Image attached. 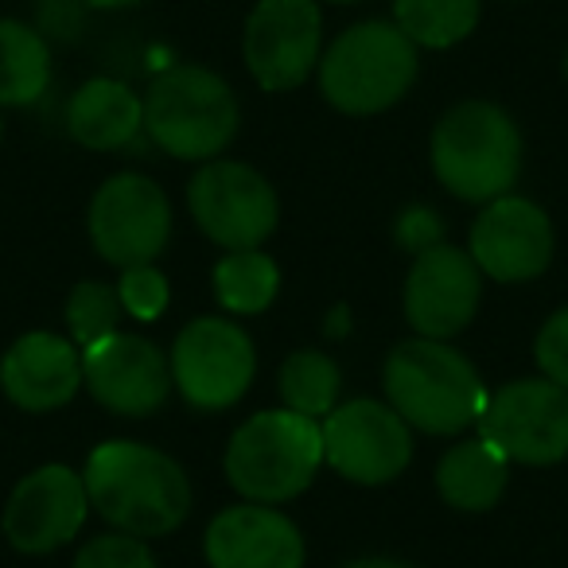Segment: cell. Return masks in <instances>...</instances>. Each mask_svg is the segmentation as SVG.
Wrapping results in <instances>:
<instances>
[{"label":"cell","instance_id":"3957f363","mask_svg":"<svg viewBox=\"0 0 568 568\" xmlns=\"http://www.w3.org/2000/svg\"><path fill=\"white\" fill-rule=\"evenodd\" d=\"M428 160L444 191L464 203L510 195L521 175V133L495 102H459L436 121Z\"/></svg>","mask_w":568,"mask_h":568},{"label":"cell","instance_id":"d6986e66","mask_svg":"<svg viewBox=\"0 0 568 568\" xmlns=\"http://www.w3.org/2000/svg\"><path fill=\"white\" fill-rule=\"evenodd\" d=\"M144 129V98L118 79H90L67 105V133L90 152L125 149Z\"/></svg>","mask_w":568,"mask_h":568},{"label":"cell","instance_id":"1f68e13d","mask_svg":"<svg viewBox=\"0 0 568 568\" xmlns=\"http://www.w3.org/2000/svg\"><path fill=\"white\" fill-rule=\"evenodd\" d=\"M332 4H355V0H332Z\"/></svg>","mask_w":568,"mask_h":568},{"label":"cell","instance_id":"7a4b0ae2","mask_svg":"<svg viewBox=\"0 0 568 568\" xmlns=\"http://www.w3.org/2000/svg\"><path fill=\"white\" fill-rule=\"evenodd\" d=\"M386 402L409 428L428 436H459L479 425L487 405L479 371L444 339H405L389 351L382 371Z\"/></svg>","mask_w":568,"mask_h":568},{"label":"cell","instance_id":"4dcf8cb0","mask_svg":"<svg viewBox=\"0 0 568 568\" xmlns=\"http://www.w3.org/2000/svg\"><path fill=\"white\" fill-rule=\"evenodd\" d=\"M87 4H98V9H133V4H144V0H87Z\"/></svg>","mask_w":568,"mask_h":568},{"label":"cell","instance_id":"4316f807","mask_svg":"<svg viewBox=\"0 0 568 568\" xmlns=\"http://www.w3.org/2000/svg\"><path fill=\"white\" fill-rule=\"evenodd\" d=\"M71 568H156L149 545L129 534H102L79 549Z\"/></svg>","mask_w":568,"mask_h":568},{"label":"cell","instance_id":"7402d4cb","mask_svg":"<svg viewBox=\"0 0 568 568\" xmlns=\"http://www.w3.org/2000/svg\"><path fill=\"white\" fill-rule=\"evenodd\" d=\"M281 268L261 250H234L214 265V296L230 316H257L276 301Z\"/></svg>","mask_w":568,"mask_h":568},{"label":"cell","instance_id":"e0dca14e","mask_svg":"<svg viewBox=\"0 0 568 568\" xmlns=\"http://www.w3.org/2000/svg\"><path fill=\"white\" fill-rule=\"evenodd\" d=\"M203 552L211 568H304V537L276 506L242 503L206 526Z\"/></svg>","mask_w":568,"mask_h":568},{"label":"cell","instance_id":"836d02e7","mask_svg":"<svg viewBox=\"0 0 568 568\" xmlns=\"http://www.w3.org/2000/svg\"><path fill=\"white\" fill-rule=\"evenodd\" d=\"M0 136H4V121H0Z\"/></svg>","mask_w":568,"mask_h":568},{"label":"cell","instance_id":"f1b7e54d","mask_svg":"<svg viewBox=\"0 0 568 568\" xmlns=\"http://www.w3.org/2000/svg\"><path fill=\"white\" fill-rule=\"evenodd\" d=\"M394 237H397V245H402V250H409L413 257H417V253L440 245L444 222H440V214L428 211V206H409V211H402V219H397Z\"/></svg>","mask_w":568,"mask_h":568},{"label":"cell","instance_id":"484cf974","mask_svg":"<svg viewBox=\"0 0 568 568\" xmlns=\"http://www.w3.org/2000/svg\"><path fill=\"white\" fill-rule=\"evenodd\" d=\"M118 296L129 316L141 320V324H152V320L164 316L172 293H168V276L156 265H133V268H121Z\"/></svg>","mask_w":568,"mask_h":568},{"label":"cell","instance_id":"4fadbf2b","mask_svg":"<svg viewBox=\"0 0 568 568\" xmlns=\"http://www.w3.org/2000/svg\"><path fill=\"white\" fill-rule=\"evenodd\" d=\"M82 386L118 417H149L168 402L172 366L152 339L113 332L82 347Z\"/></svg>","mask_w":568,"mask_h":568},{"label":"cell","instance_id":"9c48e42d","mask_svg":"<svg viewBox=\"0 0 568 568\" xmlns=\"http://www.w3.org/2000/svg\"><path fill=\"white\" fill-rule=\"evenodd\" d=\"M479 436L510 464L552 467L568 456V389L549 378H518L487 397Z\"/></svg>","mask_w":568,"mask_h":568},{"label":"cell","instance_id":"cb8c5ba5","mask_svg":"<svg viewBox=\"0 0 568 568\" xmlns=\"http://www.w3.org/2000/svg\"><path fill=\"white\" fill-rule=\"evenodd\" d=\"M394 24L417 48H456L479 24V0H394Z\"/></svg>","mask_w":568,"mask_h":568},{"label":"cell","instance_id":"2e32d148","mask_svg":"<svg viewBox=\"0 0 568 568\" xmlns=\"http://www.w3.org/2000/svg\"><path fill=\"white\" fill-rule=\"evenodd\" d=\"M471 261L498 284L534 281L552 261V222L534 199L503 195L483 203L471 226Z\"/></svg>","mask_w":568,"mask_h":568},{"label":"cell","instance_id":"83f0119b","mask_svg":"<svg viewBox=\"0 0 568 568\" xmlns=\"http://www.w3.org/2000/svg\"><path fill=\"white\" fill-rule=\"evenodd\" d=\"M537 366L549 382H557L560 389H568V308L552 312L537 332Z\"/></svg>","mask_w":568,"mask_h":568},{"label":"cell","instance_id":"8992f818","mask_svg":"<svg viewBox=\"0 0 568 568\" xmlns=\"http://www.w3.org/2000/svg\"><path fill=\"white\" fill-rule=\"evenodd\" d=\"M237 98L222 74L206 67L183 63L164 71L144 94V133L160 152L175 160L222 156L237 136Z\"/></svg>","mask_w":568,"mask_h":568},{"label":"cell","instance_id":"52a82bcc","mask_svg":"<svg viewBox=\"0 0 568 568\" xmlns=\"http://www.w3.org/2000/svg\"><path fill=\"white\" fill-rule=\"evenodd\" d=\"M195 226L222 250H257L281 219L273 183L242 160H206L187 183Z\"/></svg>","mask_w":568,"mask_h":568},{"label":"cell","instance_id":"5bb4252c","mask_svg":"<svg viewBox=\"0 0 568 568\" xmlns=\"http://www.w3.org/2000/svg\"><path fill=\"white\" fill-rule=\"evenodd\" d=\"M483 273L471 253L456 245H433L417 253L405 276V320L420 339H444L459 335L479 312Z\"/></svg>","mask_w":568,"mask_h":568},{"label":"cell","instance_id":"603a6c76","mask_svg":"<svg viewBox=\"0 0 568 568\" xmlns=\"http://www.w3.org/2000/svg\"><path fill=\"white\" fill-rule=\"evenodd\" d=\"M276 389L284 397V409L301 413L308 420H324L339 405V366L316 347L293 351L276 374Z\"/></svg>","mask_w":568,"mask_h":568},{"label":"cell","instance_id":"d4e9b609","mask_svg":"<svg viewBox=\"0 0 568 568\" xmlns=\"http://www.w3.org/2000/svg\"><path fill=\"white\" fill-rule=\"evenodd\" d=\"M121 296L118 288L102 281H82L74 284V293L67 296V327H71V343L90 347V343L105 339L118 332L121 320Z\"/></svg>","mask_w":568,"mask_h":568},{"label":"cell","instance_id":"8fae6325","mask_svg":"<svg viewBox=\"0 0 568 568\" xmlns=\"http://www.w3.org/2000/svg\"><path fill=\"white\" fill-rule=\"evenodd\" d=\"M320 433H324V464L363 487L394 483L413 459L409 425L397 417L394 405L374 402V397L335 405Z\"/></svg>","mask_w":568,"mask_h":568},{"label":"cell","instance_id":"44dd1931","mask_svg":"<svg viewBox=\"0 0 568 568\" xmlns=\"http://www.w3.org/2000/svg\"><path fill=\"white\" fill-rule=\"evenodd\" d=\"M51 82V51L36 28L0 20V105H32Z\"/></svg>","mask_w":568,"mask_h":568},{"label":"cell","instance_id":"f546056e","mask_svg":"<svg viewBox=\"0 0 568 568\" xmlns=\"http://www.w3.org/2000/svg\"><path fill=\"white\" fill-rule=\"evenodd\" d=\"M347 568H413V565H402V560H389V557H363V560H351Z\"/></svg>","mask_w":568,"mask_h":568},{"label":"cell","instance_id":"ffe728a7","mask_svg":"<svg viewBox=\"0 0 568 568\" xmlns=\"http://www.w3.org/2000/svg\"><path fill=\"white\" fill-rule=\"evenodd\" d=\"M510 479V459L498 448H490L483 436L459 440L436 464V490L448 506L467 514H483L503 498Z\"/></svg>","mask_w":568,"mask_h":568},{"label":"cell","instance_id":"7c38bea8","mask_svg":"<svg viewBox=\"0 0 568 568\" xmlns=\"http://www.w3.org/2000/svg\"><path fill=\"white\" fill-rule=\"evenodd\" d=\"M324 17L316 0H261L245 20L242 55L257 87L296 90L320 67Z\"/></svg>","mask_w":568,"mask_h":568},{"label":"cell","instance_id":"d6a6232c","mask_svg":"<svg viewBox=\"0 0 568 568\" xmlns=\"http://www.w3.org/2000/svg\"><path fill=\"white\" fill-rule=\"evenodd\" d=\"M565 79H568V55H565Z\"/></svg>","mask_w":568,"mask_h":568},{"label":"cell","instance_id":"5b68a950","mask_svg":"<svg viewBox=\"0 0 568 568\" xmlns=\"http://www.w3.org/2000/svg\"><path fill=\"white\" fill-rule=\"evenodd\" d=\"M417 82V43L389 20L347 28L320 55V90L339 113L371 118L397 105Z\"/></svg>","mask_w":568,"mask_h":568},{"label":"cell","instance_id":"9a60e30c","mask_svg":"<svg viewBox=\"0 0 568 568\" xmlns=\"http://www.w3.org/2000/svg\"><path fill=\"white\" fill-rule=\"evenodd\" d=\"M90 514V495L79 471L63 464H48L40 471L24 475L17 490L4 503V537L17 552L40 557L55 552L82 529Z\"/></svg>","mask_w":568,"mask_h":568},{"label":"cell","instance_id":"6da1fadb","mask_svg":"<svg viewBox=\"0 0 568 568\" xmlns=\"http://www.w3.org/2000/svg\"><path fill=\"white\" fill-rule=\"evenodd\" d=\"M90 510H98L118 534L168 537L191 514L187 471L160 448L136 440H110L90 452L82 471Z\"/></svg>","mask_w":568,"mask_h":568},{"label":"cell","instance_id":"30bf717a","mask_svg":"<svg viewBox=\"0 0 568 568\" xmlns=\"http://www.w3.org/2000/svg\"><path fill=\"white\" fill-rule=\"evenodd\" d=\"M87 230L110 265H152L172 237V203L156 180L141 172L110 175L90 199Z\"/></svg>","mask_w":568,"mask_h":568},{"label":"cell","instance_id":"ac0fdd59","mask_svg":"<svg viewBox=\"0 0 568 568\" xmlns=\"http://www.w3.org/2000/svg\"><path fill=\"white\" fill-rule=\"evenodd\" d=\"M82 386V351L79 343L55 332L20 335L0 358V389L17 409L51 413L63 409Z\"/></svg>","mask_w":568,"mask_h":568},{"label":"cell","instance_id":"ba28073f","mask_svg":"<svg viewBox=\"0 0 568 568\" xmlns=\"http://www.w3.org/2000/svg\"><path fill=\"white\" fill-rule=\"evenodd\" d=\"M168 366H172V386L191 409L219 413L245 397L257 374V355L253 339L234 320L203 316L180 332Z\"/></svg>","mask_w":568,"mask_h":568},{"label":"cell","instance_id":"277c9868","mask_svg":"<svg viewBox=\"0 0 568 568\" xmlns=\"http://www.w3.org/2000/svg\"><path fill=\"white\" fill-rule=\"evenodd\" d=\"M324 464L320 420L293 409L253 413L226 444V479L245 503L276 506L304 495Z\"/></svg>","mask_w":568,"mask_h":568}]
</instances>
